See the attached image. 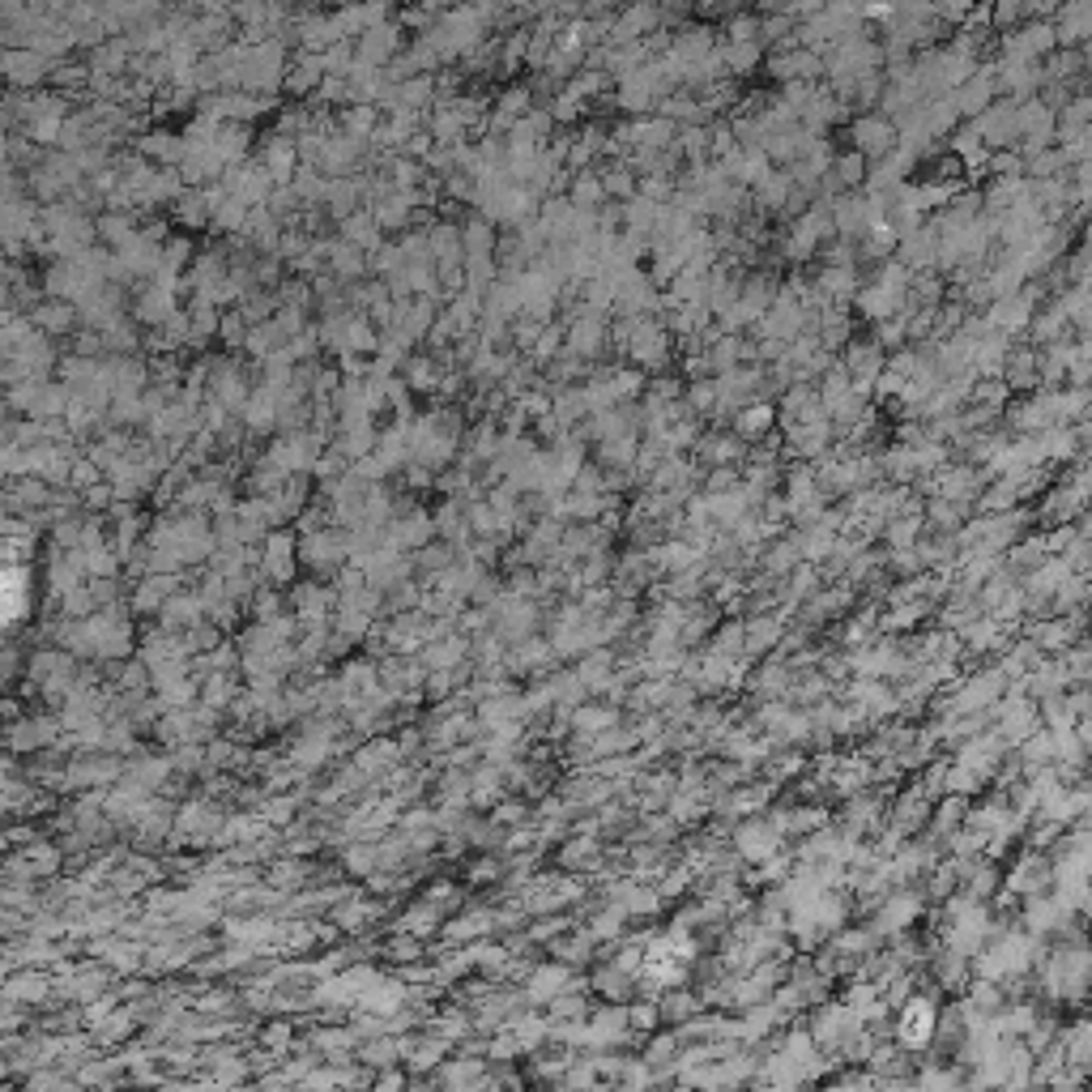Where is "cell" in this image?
<instances>
[{"mask_svg": "<svg viewBox=\"0 0 1092 1092\" xmlns=\"http://www.w3.org/2000/svg\"><path fill=\"white\" fill-rule=\"evenodd\" d=\"M81 1084L77 1080H68L64 1071H35L31 1080H26V1092H77Z\"/></svg>", "mask_w": 1092, "mask_h": 1092, "instance_id": "obj_43", "label": "cell"}, {"mask_svg": "<svg viewBox=\"0 0 1092 1092\" xmlns=\"http://www.w3.org/2000/svg\"><path fill=\"white\" fill-rule=\"evenodd\" d=\"M397 98H402V111H423V107H435V77H431V73L410 77L406 86H397Z\"/></svg>", "mask_w": 1092, "mask_h": 1092, "instance_id": "obj_32", "label": "cell"}, {"mask_svg": "<svg viewBox=\"0 0 1092 1092\" xmlns=\"http://www.w3.org/2000/svg\"><path fill=\"white\" fill-rule=\"evenodd\" d=\"M568 990H580L568 964H534L525 973V999H530V1007H550Z\"/></svg>", "mask_w": 1092, "mask_h": 1092, "instance_id": "obj_4", "label": "cell"}, {"mask_svg": "<svg viewBox=\"0 0 1092 1092\" xmlns=\"http://www.w3.org/2000/svg\"><path fill=\"white\" fill-rule=\"evenodd\" d=\"M300 563L311 572H329L337 576L342 568H350V534L346 530H316L300 538Z\"/></svg>", "mask_w": 1092, "mask_h": 1092, "instance_id": "obj_1", "label": "cell"}, {"mask_svg": "<svg viewBox=\"0 0 1092 1092\" xmlns=\"http://www.w3.org/2000/svg\"><path fill=\"white\" fill-rule=\"evenodd\" d=\"M248 150H252V129H248V124H222L218 141H214V154L222 159V167H244L248 163Z\"/></svg>", "mask_w": 1092, "mask_h": 1092, "instance_id": "obj_25", "label": "cell"}, {"mask_svg": "<svg viewBox=\"0 0 1092 1092\" xmlns=\"http://www.w3.org/2000/svg\"><path fill=\"white\" fill-rule=\"evenodd\" d=\"M901 1045L910 1049H921L934 1032H939V1016H934V1003L930 999H910V1007L901 1012Z\"/></svg>", "mask_w": 1092, "mask_h": 1092, "instance_id": "obj_10", "label": "cell"}, {"mask_svg": "<svg viewBox=\"0 0 1092 1092\" xmlns=\"http://www.w3.org/2000/svg\"><path fill=\"white\" fill-rule=\"evenodd\" d=\"M431 1032L435 1037H444V1041H461V1037H470L474 1032V1020L461 1012V1007H452V1012H439L431 1020Z\"/></svg>", "mask_w": 1092, "mask_h": 1092, "instance_id": "obj_35", "label": "cell"}, {"mask_svg": "<svg viewBox=\"0 0 1092 1092\" xmlns=\"http://www.w3.org/2000/svg\"><path fill=\"white\" fill-rule=\"evenodd\" d=\"M495 111L508 120H525L534 111V86H508L500 94V103H495Z\"/></svg>", "mask_w": 1092, "mask_h": 1092, "instance_id": "obj_37", "label": "cell"}, {"mask_svg": "<svg viewBox=\"0 0 1092 1092\" xmlns=\"http://www.w3.org/2000/svg\"><path fill=\"white\" fill-rule=\"evenodd\" d=\"M176 218L183 226H209L214 222V196H209V188H183V196L176 201Z\"/></svg>", "mask_w": 1092, "mask_h": 1092, "instance_id": "obj_26", "label": "cell"}, {"mask_svg": "<svg viewBox=\"0 0 1092 1092\" xmlns=\"http://www.w3.org/2000/svg\"><path fill=\"white\" fill-rule=\"evenodd\" d=\"M324 77H329V73H324V61H320V56H316V52H300V56L291 61L287 90H291L295 98H307V94L316 98V90L324 86Z\"/></svg>", "mask_w": 1092, "mask_h": 1092, "instance_id": "obj_20", "label": "cell"}, {"mask_svg": "<svg viewBox=\"0 0 1092 1092\" xmlns=\"http://www.w3.org/2000/svg\"><path fill=\"white\" fill-rule=\"evenodd\" d=\"M525 717H530V704H525V696H513V691H504V696H491V700L478 704V726L487 730V734L525 726Z\"/></svg>", "mask_w": 1092, "mask_h": 1092, "instance_id": "obj_9", "label": "cell"}, {"mask_svg": "<svg viewBox=\"0 0 1092 1092\" xmlns=\"http://www.w3.org/2000/svg\"><path fill=\"white\" fill-rule=\"evenodd\" d=\"M31 320H35V329L39 333H48V337H61L68 333L73 324L81 320L77 316V303H68V300H52V295H44L35 307H31Z\"/></svg>", "mask_w": 1092, "mask_h": 1092, "instance_id": "obj_18", "label": "cell"}, {"mask_svg": "<svg viewBox=\"0 0 1092 1092\" xmlns=\"http://www.w3.org/2000/svg\"><path fill=\"white\" fill-rule=\"evenodd\" d=\"M291 1041H295V1029L287 1025V1020H274V1025L261 1029V1045L269 1049V1054H278V1058L291 1049Z\"/></svg>", "mask_w": 1092, "mask_h": 1092, "instance_id": "obj_44", "label": "cell"}, {"mask_svg": "<svg viewBox=\"0 0 1092 1092\" xmlns=\"http://www.w3.org/2000/svg\"><path fill=\"white\" fill-rule=\"evenodd\" d=\"M448 1049L452 1041L444 1037H415V1041H402V1058H406V1067L415 1071V1075H427V1071H439L448 1062Z\"/></svg>", "mask_w": 1092, "mask_h": 1092, "instance_id": "obj_17", "label": "cell"}, {"mask_svg": "<svg viewBox=\"0 0 1092 1092\" xmlns=\"http://www.w3.org/2000/svg\"><path fill=\"white\" fill-rule=\"evenodd\" d=\"M222 824H226V819L218 815V806H214V802H205V798L183 802L180 811H176V836H172V841H180V845H205V841H218Z\"/></svg>", "mask_w": 1092, "mask_h": 1092, "instance_id": "obj_3", "label": "cell"}, {"mask_svg": "<svg viewBox=\"0 0 1092 1092\" xmlns=\"http://www.w3.org/2000/svg\"><path fill=\"white\" fill-rule=\"evenodd\" d=\"M94 226H98V239H103L111 252L129 248L133 239H137V231H141L137 218H133V214H120V209H103V214L94 218Z\"/></svg>", "mask_w": 1092, "mask_h": 1092, "instance_id": "obj_24", "label": "cell"}, {"mask_svg": "<svg viewBox=\"0 0 1092 1092\" xmlns=\"http://www.w3.org/2000/svg\"><path fill=\"white\" fill-rule=\"evenodd\" d=\"M593 854H598V845L593 841H568L563 845V867H589Z\"/></svg>", "mask_w": 1092, "mask_h": 1092, "instance_id": "obj_53", "label": "cell"}, {"mask_svg": "<svg viewBox=\"0 0 1092 1092\" xmlns=\"http://www.w3.org/2000/svg\"><path fill=\"white\" fill-rule=\"evenodd\" d=\"M0 64H5L9 90H35L56 68L48 56H39V52H0Z\"/></svg>", "mask_w": 1092, "mask_h": 1092, "instance_id": "obj_8", "label": "cell"}, {"mask_svg": "<svg viewBox=\"0 0 1092 1092\" xmlns=\"http://www.w3.org/2000/svg\"><path fill=\"white\" fill-rule=\"evenodd\" d=\"M376 917H380V905L363 901V897H350V901H342L333 910V926L337 930H359V926H367V921H376Z\"/></svg>", "mask_w": 1092, "mask_h": 1092, "instance_id": "obj_28", "label": "cell"}, {"mask_svg": "<svg viewBox=\"0 0 1092 1092\" xmlns=\"http://www.w3.org/2000/svg\"><path fill=\"white\" fill-rule=\"evenodd\" d=\"M461 555H457V546H448V543H431V546H423L419 555H415V572H423V576H439V572H448L452 563H457Z\"/></svg>", "mask_w": 1092, "mask_h": 1092, "instance_id": "obj_29", "label": "cell"}, {"mask_svg": "<svg viewBox=\"0 0 1092 1092\" xmlns=\"http://www.w3.org/2000/svg\"><path fill=\"white\" fill-rule=\"evenodd\" d=\"M252 615H257V623H274L282 619V593L274 585H261L257 589V598H252Z\"/></svg>", "mask_w": 1092, "mask_h": 1092, "instance_id": "obj_45", "label": "cell"}, {"mask_svg": "<svg viewBox=\"0 0 1092 1092\" xmlns=\"http://www.w3.org/2000/svg\"><path fill=\"white\" fill-rule=\"evenodd\" d=\"M5 999L22 1003V1007H39V1003L56 999V977L35 973V969H26V973L18 969V973H9V982H5Z\"/></svg>", "mask_w": 1092, "mask_h": 1092, "instance_id": "obj_13", "label": "cell"}, {"mask_svg": "<svg viewBox=\"0 0 1092 1092\" xmlns=\"http://www.w3.org/2000/svg\"><path fill=\"white\" fill-rule=\"evenodd\" d=\"M261 163L269 167V176L278 180V188H287V183L300 176V167H303V159H300V141L274 129V133L261 141Z\"/></svg>", "mask_w": 1092, "mask_h": 1092, "instance_id": "obj_6", "label": "cell"}, {"mask_svg": "<svg viewBox=\"0 0 1092 1092\" xmlns=\"http://www.w3.org/2000/svg\"><path fill=\"white\" fill-rule=\"evenodd\" d=\"M444 921H448V917L439 913L431 901H415L402 917H397V934H410V939H423V943H427L431 934L444 930Z\"/></svg>", "mask_w": 1092, "mask_h": 1092, "instance_id": "obj_21", "label": "cell"}, {"mask_svg": "<svg viewBox=\"0 0 1092 1092\" xmlns=\"http://www.w3.org/2000/svg\"><path fill=\"white\" fill-rule=\"evenodd\" d=\"M137 154L150 159L154 167H180L188 159V146H183V133H172V129H150L137 137Z\"/></svg>", "mask_w": 1092, "mask_h": 1092, "instance_id": "obj_12", "label": "cell"}, {"mask_svg": "<svg viewBox=\"0 0 1092 1092\" xmlns=\"http://www.w3.org/2000/svg\"><path fill=\"white\" fill-rule=\"evenodd\" d=\"M530 39H534V31H525V26H521V31L508 35L504 44H500V68H513V64H521L525 56H530Z\"/></svg>", "mask_w": 1092, "mask_h": 1092, "instance_id": "obj_42", "label": "cell"}, {"mask_svg": "<svg viewBox=\"0 0 1092 1092\" xmlns=\"http://www.w3.org/2000/svg\"><path fill=\"white\" fill-rule=\"evenodd\" d=\"M465 654H470V641H465L461 632H448V636H439V641L423 645L419 662H423V670L427 674H444V670H461Z\"/></svg>", "mask_w": 1092, "mask_h": 1092, "instance_id": "obj_11", "label": "cell"}, {"mask_svg": "<svg viewBox=\"0 0 1092 1092\" xmlns=\"http://www.w3.org/2000/svg\"><path fill=\"white\" fill-rule=\"evenodd\" d=\"M546 1016H550V1020H559V1025H572V1020H585V999H580V990H568V995H559L555 1003L546 1007Z\"/></svg>", "mask_w": 1092, "mask_h": 1092, "instance_id": "obj_41", "label": "cell"}, {"mask_svg": "<svg viewBox=\"0 0 1092 1092\" xmlns=\"http://www.w3.org/2000/svg\"><path fill=\"white\" fill-rule=\"evenodd\" d=\"M397 52H402V31H397L393 22H380L372 26L359 44H354V64H363V68H389L397 61Z\"/></svg>", "mask_w": 1092, "mask_h": 1092, "instance_id": "obj_5", "label": "cell"}, {"mask_svg": "<svg viewBox=\"0 0 1092 1092\" xmlns=\"http://www.w3.org/2000/svg\"><path fill=\"white\" fill-rule=\"evenodd\" d=\"M402 265H406V252H402V244H385L380 252H372V274H385V278H393Z\"/></svg>", "mask_w": 1092, "mask_h": 1092, "instance_id": "obj_50", "label": "cell"}, {"mask_svg": "<svg viewBox=\"0 0 1092 1092\" xmlns=\"http://www.w3.org/2000/svg\"><path fill=\"white\" fill-rule=\"evenodd\" d=\"M22 858L31 862L39 879H44V875H56V871H61V862H64V849H56L52 841H31V845L22 849Z\"/></svg>", "mask_w": 1092, "mask_h": 1092, "instance_id": "obj_34", "label": "cell"}, {"mask_svg": "<svg viewBox=\"0 0 1092 1092\" xmlns=\"http://www.w3.org/2000/svg\"><path fill=\"white\" fill-rule=\"evenodd\" d=\"M397 760H402V747H397L393 739H376L354 756V769H359L367 782H385V777L397 769Z\"/></svg>", "mask_w": 1092, "mask_h": 1092, "instance_id": "obj_19", "label": "cell"}, {"mask_svg": "<svg viewBox=\"0 0 1092 1092\" xmlns=\"http://www.w3.org/2000/svg\"><path fill=\"white\" fill-rule=\"evenodd\" d=\"M329 274L342 282V287H359V278L372 274V257L359 252L354 244H346V239H333L329 244Z\"/></svg>", "mask_w": 1092, "mask_h": 1092, "instance_id": "obj_16", "label": "cell"}, {"mask_svg": "<svg viewBox=\"0 0 1092 1092\" xmlns=\"http://www.w3.org/2000/svg\"><path fill=\"white\" fill-rule=\"evenodd\" d=\"M295 806H300V798H265L261 815L269 819V824H287V819L295 815Z\"/></svg>", "mask_w": 1092, "mask_h": 1092, "instance_id": "obj_54", "label": "cell"}, {"mask_svg": "<svg viewBox=\"0 0 1092 1092\" xmlns=\"http://www.w3.org/2000/svg\"><path fill=\"white\" fill-rule=\"evenodd\" d=\"M593 350H598V320L580 316L568 329V354H593Z\"/></svg>", "mask_w": 1092, "mask_h": 1092, "instance_id": "obj_40", "label": "cell"}, {"mask_svg": "<svg viewBox=\"0 0 1092 1092\" xmlns=\"http://www.w3.org/2000/svg\"><path fill=\"white\" fill-rule=\"evenodd\" d=\"M500 875H504V862H495V858H482V862H474V867H470L474 884H491V879H500Z\"/></svg>", "mask_w": 1092, "mask_h": 1092, "instance_id": "obj_57", "label": "cell"}, {"mask_svg": "<svg viewBox=\"0 0 1092 1092\" xmlns=\"http://www.w3.org/2000/svg\"><path fill=\"white\" fill-rule=\"evenodd\" d=\"M593 986H598L606 999H623L628 995V969H619V964L615 969H602L598 977H593Z\"/></svg>", "mask_w": 1092, "mask_h": 1092, "instance_id": "obj_49", "label": "cell"}, {"mask_svg": "<svg viewBox=\"0 0 1092 1092\" xmlns=\"http://www.w3.org/2000/svg\"><path fill=\"white\" fill-rule=\"evenodd\" d=\"M133 1025H137V1016H133V1007H116V1012H111L103 1025H94V1041H103V1045H116V1041H124L133 1032Z\"/></svg>", "mask_w": 1092, "mask_h": 1092, "instance_id": "obj_33", "label": "cell"}, {"mask_svg": "<svg viewBox=\"0 0 1092 1092\" xmlns=\"http://www.w3.org/2000/svg\"><path fill=\"white\" fill-rule=\"evenodd\" d=\"M495 930V910H470V913H461V917H448L444 921V943H474L482 939V934H491Z\"/></svg>", "mask_w": 1092, "mask_h": 1092, "instance_id": "obj_22", "label": "cell"}, {"mask_svg": "<svg viewBox=\"0 0 1092 1092\" xmlns=\"http://www.w3.org/2000/svg\"><path fill=\"white\" fill-rule=\"evenodd\" d=\"M611 721H615V713H606V708H576V713H572V726L585 734V739H589V734H602Z\"/></svg>", "mask_w": 1092, "mask_h": 1092, "instance_id": "obj_47", "label": "cell"}, {"mask_svg": "<svg viewBox=\"0 0 1092 1092\" xmlns=\"http://www.w3.org/2000/svg\"><path fill=\"white\" fill-rule=\"evenodd\" d=\"M491 819L500 828H525V824H530V806H525V802H500Z\"/></svg>", "mask_w": 1092, "mask_h": 1092, "instance_id": "obj_51", "label": "cell"}, {"mask_svg": "<svg viewBox=\"0 0 1092 1092\" xmlns=\"http://www.w3.org/2000/svg\"><path fill=\"white\" fill-rule=\"evenodd\" d=\"M342 239H346V244H354L359 252H367V257L385 248V231H380V222H376L372 209H359V214H350V218L342 222Z\"/></svg>", "mask_w": 1092, "mask_h": 1092, "instance_id": "obj_23", "label": "cell"}, {"mask_svg": "<svg viewBox=\"0 0 1092 1092\" xmlns=\"http://www.w3.org/2000/svg\"><path fill=\"white\" fill-rule=\"evenodd\" d=\"M589 943H593V934H585V939H568V943H555V956H563V964L589 960Z\"/></svg>", "mask_w": 1092, "mask_h": 1092, "instance_id": "obj_55", "label": "cell"}, {"mask_svg": "<svg viewBox=\"0 0 1092 1092\" xmlns=\"http://www.w3.org/2000/svg\"><path fill=\"white\" fill-rule=\"evenodd\" d=\"M359 1058H363V1067H372V1071H389L397 1058H402V1041L397 1037H376V1041H363L359 1045Z\"/></svg>", "mask_w": 1092, "mask_h": 1092, "instance_id": "obj_30", "label": "cell"}, {"mask_svg": "<svg viewBox=\"0 0 1092 1092\" xmlns=\"http://www.w3.org/2000/svg\"><path fill=\"white\" fill-rule=\"evenodd\" d=\"M248 333H252V324L244 320V311L231 307V311H222V346H231V350H244L248 346Z\"/></svg>", "mask_w": 1092, "mask_h": 1092, "instance_id": "obj_39", "label": "cell"}, {"mask_svg": "<svg viewBox=\"0 0 1092 1092\" xmlns=\"http://www.w3.org/2000/svg\"><path fill=\"white\" fill-rule=\"evenodd\" d=\"M385 956H393L397 964H419L423 960V939H410V934H397V939L385 943Z\"/></svg>", "mask_w": 1092, "mask_h": 1092, "instance_id": "obj_48", "label": "cell"}, {"mask_svg": "<svg viewBox=\"0 0 1092 1092\" xmlns=\"http://www.w3.org/2000/svg\"><path fill=\"white\" fill-rule=\"evenodd\" d=\"M205 619H209V611H205V602L196 598V589H192V593H176V598L163 606V611H159V628L183 636V632H192L196 623H205Z\"/></svg>", "mask_w": 1092, "mask_h": 1092, "instance_id": "obj_15", "label": "cell"}, {"mask_svg": "<svg viewBox=\"0 0 1092 1092\" xmlns=\"http://www.w3.org/2000/svg\"><path fill=\"white\" fill-rule=\"evenodd\" d=\"M295 568H300V538L291 530H274L265 538L261 563H257L261 585H274V589L287 585V580H295Z\"/></svg>", "mask_w": 1092, "mask_h": 1092, "instance_id": "obj_2", "label": "cell"}, {"mask_svg": "<svg viewBox=\"0 0 1092 1092\" xmlns=\"http://www.w3.org/2000/svg\"><path fill=\"white\" fill-rule=\"evenodd\" d=\"M239 700V674H205L201 678V704L205 708H231Z\"/></svg>", "mask_w": 1092, "mask_h": 1092, "instance_id": "obj_27", "label": "cell"}, {"mask_svg": "<svg viewBox=\"0 0 1092 1092\" xmlns=\"http://www.w3.org/2000/svg\"><path fill=\"white\" fill-rule=\"evenodd\" d=\"M291 188H295V196L303 201V209H316L324 196H329V180H324L316 167H300V176L291 180Z\"/></svg>", "mask_w": 1092, "mask_h": 1092, "instance_id": "obj_31", "label": "cell"}, {"mask_svg": "<svg viewBox=\"0 0 1092 1092\" xmlns=\"http://www.w3.org/2000/svg\"><path fill=\"white\" fill-rule=\"evenodd\" d=\"M589 410L585 402V393H559V397H550V415H555L559 423H576L580 415Z\"/></svg>", "mask_w": 1092, "mask_h": 1092, "instance_id": "obj_46", "label": "cell"}, {"mask_svg": "<svg viewBox=\"0 0 1092 1092\" xmlns=\"http://www.w3.org/2000/svg\"><path fill=\"white\" fill-rule=\"evenodd\" d=\"M602 192H606V183L593 176V172H580L576 180H572V196L568 201L576 205V209H585V214H593V205L602 201Z\"/></svg>", "mask_w": 1092, "mask_h": 1092, "instance_id": "obj_36", "label": "cell"}, {"mask_svg": "<svg viewBox=\"0 0 1092 1092\" xmlns=\"http://www.w3.org/2000/svg\"><path fill=\"white\" fill-rule=\"evenodd\" d=\"M291 602H295V615H300V623H307V628H324V619H329L333 611V593L316 585V580H303V585H295L291 589Z\"/></svg>", "mask_w": 1092, "mask_h": 1092, "instance_id": "obj_14", "label": "cell"}, {"mask_svg": "<svg viewBox=\"0 0 1092 1092\" xmlns=\"http://www.w3.org/2000/svg\"><path fill=\"white\" fill-rule=\"evenodd\" d=\"M180 311L176 303V291L172 287H159V282H146V287L137 291V303H133V320L137 324H150V329H163L167 320H172Z\"/></svg>", "mask_w": 1092, "mask_h": 1092, "instance_id": "obj_7", "label": "cell"}, {"mask_svg": "<svg viewBox=\"0 0 1092 1092\" xmlns=\"http://www.w3.org/2000/svg\"><path fill=\"white\" fill-rule=\"evenodd\" d=\"M342 867L350 875H376V841H350L346 854H342Z\"/></svg>", "mask_w": 1092, "mask_h": 1092, "instance_id": "obj_38", "label": "cell"}, {"mask_svg": "<svg viewBox=\"0 0 1092 1092\" xmlns=\"http://www.w3.org/2000/svg\"><path fill=\"white\" fill-rule=\"evenodd\" d=\"M563 926H568V921H563V917H550V921H534V926H530V943H546V939H555V934H559Z\"/></svg>", "mask_w": 1092, "mask_h": 1092, "instance_id": "obj_56", "label": "cell"}, {"mask_svg": "<svg viewBox=\"0 0 1092 1092\" xmlns=\"http://www.w3.org/2000/svg\"><path fill=\"white\" fill-rule=\"evenodd\" d=\"M555 354H559V329H555V324H546L543 337H538L534 350H530V359L534 363H546V359H555Z\"/></svg>", "mask_w": 1092, "mask_h": 1092, "instance_id": "obj_52", "label": "cell"}]
</instances>
